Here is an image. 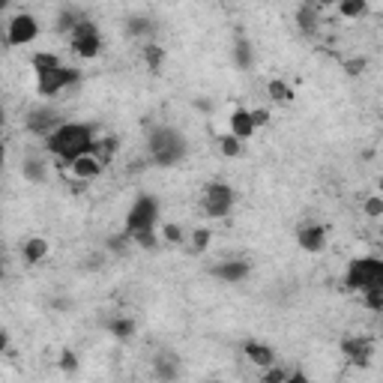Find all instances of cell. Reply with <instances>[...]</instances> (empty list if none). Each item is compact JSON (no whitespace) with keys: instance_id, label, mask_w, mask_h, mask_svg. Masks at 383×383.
Instances as JSON below:
<instances>
[{"instance_id":"6da1fadb","label":"cell","mask_w":383,"mask_h":383,"mask_svg":"<svg viewBox=\"0 0 383 383\" xmlns=\"http://www.w3.org/2000/svg\"><path fill=\"white\" fill-rule=\"evenodd\" d=\"M96 141H99V135H96L93 123L66 120L58 132H51L48 138H45V150H48V156L54 159V165H58L60 171H69V165L75 159L93 153Z\"/></svg>"},{"instance_id":"7a4b0ae2","label":"cell","mask_w":383,"mask_h":383,"mask_svg":"<svg viewBox=\"0 0 383 383\" xmlns=\"http://www.w3.org/2000/svg\"><path fill=\"white\" fill-rule=\"evenodd\" d=\"M189 156V141L177 126H153L147 132V159L156 168H174Z\"/></svg>"},{"instance_id":"3957f363","label":"cell","mask_w":383,"mask_h":383,"mask_svg":"<svg viewBox=\"0 0 383 383\" xmlns=\"http://www.w3.org/2000/svg\"><path fill=\"white\" fill-rule=\"evenodd\" d=\"M344 288L354 290V294H371V290H380L383 294V257H354L347 264V273H344Z\"/></svg>"},{"instance_id":"277c9868","label":"cell","mask_w":383,"mask_h":383,"mask_svg":"<svg viewBox=\"0 0 383 383\" xmlns=\"http://www.w3.org/2000/svg\"><path fill=\"white\" fill-rule=\"evenodd\" d=\"M69 48L78 54L81 60H96L105 48V39H102V30L93 18H84L72 33H69Z\"/></svg>"},{"instance_id":"5b68a950","label":"cell","mask_w":383,"mask_h":383,"mask_svg":"<svg viewBox=\"0 0 383 383\" xmlns=\"http://www.w3.org/2000/svg\"><path fill=\"white\" fill-rule=\"evenodd\" d=\"M159 224V201L153 195H138L135 204L126 213V224H123V234H141V231H156Z\"/></svg>"},{"instance_id":"8992f818","label":"cell","mask_w":383,"mask_h":383,"mask_svg":"<svg viewBox=\"0 0 383 383\" xmlns=\"http://www.w3.org/2000/svg\"><path fill=\"white\" fill-rule=\"evenodd\" d=\"M236 204V192L231 183H222V180H213L204 189V198H201V207L210 219H224L231 216V210Z\"/></svg>"},{"instance_id":"52a82bcc","label":"cell","mask_w":383,"mask_h":383,"mask_svg":"<svg viewBox=\"0 0 383 383\" xmlns=\"http://www.w3.org/2000/svg\"><path fill=\"white\" fill-rule=\"evenodd\" d=\"M78 81H81V69H75V66H60V69L36 75V93L45 99H54L58 93H63V90L75 87Z\"/></svg>"},{"instance_id":"ba28073f","label":"cell","mask_w":383,"mask_h":383,"mask_svg":"<svg viewBox=\"0 0 383 383\" xmlns=\"http://www.w3.org/2000/svg\"><path fill=\"white\" fill-rule=\"evenodd\" d=\"M39 39V18L30 13H15L6 25V45L13 48H25V45Z\"/></svg>"},{"instance_id":"9c48e42d","label":"cell","mask_w":383,"mask_h":383,"mask_svg":"<svg viewBox=\"0 0 383 383\" xmlns=\"http://www.w3.org/2000/svg\"><path fill=\"white\" fill-rule=\"evenodd\" d=\"M63 117H60V111L58 108H51V105H36V108H30L27 111V117H25V126L30 135H36V138H48L51 132H58L63 126Z\"/></svg>"},{"instance_id":"30bf717a","label":"cell","mask_w":383,"mask_h":383,"mask_svg":"<svg viewBox=\"0 0 383 383\" xmlns=\"http://www.w3.org/2000/svg\"><path fill=\"white\" fill-rule=\"evenodd\" d=\"M339 351L347 356L351 365L368 368L371 365V354H375V339L371 335H344L339 342Z\"/></svg>"},{"instance_id":"8fae6325","label":"cell","mask_w":383,"mask_h":383,"mask_svg":"<svg viewBox=\"0 0 383 383\" xmlns=\"http://www.w3.org/2000/svg\"><path fill=\"white\" fill-rule=\"evenodd\" d=\"M210 276L224 281V285H240L252 276V264L246 257H231V261H219L216 267H210Z\"/></svg>"},{"instance_id":"7c38bea8","label":"cell","mask_w":383,"mask_h":383,"mask_svg":"<svg viewBox=\"0 0 383 383\" xmlns=\"http://www.w3.org/2000/svg\"><path fill=\"white\" fill-rule=\"evenodd\" d=\"M180 375H183V365H180L177 354L171 351H159L153 356V377L159 383H177Z\"/></svg>"},{"instance_id":"4fadbf2b","label":"cell","mask_w":383,"mask_h":383,"mask_svg":"<svg viewBox=\"0 0 383 383\" xmlns=\"http://www.w3.org/2000/svg\"><path fill=\"white\" fill-rule=\"evenodd\" d=\"M326 228L318 222H311V224H302V228L297 231V243H300V249L302 252H309V255H321L326 249Z\"/></svg>"},{"instance_id":"5bb4252c","label":"cell","mask_w":383,"mask_h":383,"mask_svg":"<svg viewBox=\"0 0 383 383\" xmlns=\"http://www.w3.org/2000/svg\"><path fill=\"white\" fill-rule=\"evenodd\" d=\"M102 171H105V165L99 162L93 153H87V156H81V159H75L69 165V174H72V180H78V183H90V180L102 177Z\"/></svg>"},{"instance_id":"9a60e30c","label":"cell","mask_w":383,"mask_h":383,"mask_svg":"<svg viewBox=\"0 0 383 383\" xmlns=\"http://www.w3.org/2000/svg\"><path fill=\"white\" fill-rule=\"evenodd\" d=\"M243 356L249 359L252 365H257V368H269V365H276V351L269 344H264V342H255V339H249V342H243Z\"/></svg>"},{"instance_id":"2e32d148","label":"cell","mask_w":383,"mask_h":383,"mask_svg":"<svg viewBox=\"0 0 383 383\" xmlns=\"http://www.w3.org/2000/svg\"><path fill=\"white\" fill-rule=\"evenodd\" d=\"M48 252H51V246L45 236H27L21 243V261H25V267H39L48 257Z\"/></svg>"},{"instance_id":"e0dca14e","label":"cell","mask_w":383,"mask_h":383,"mask_svg":"<svg viewBox=\"0 0 383 383\" xmlns=\"http://www.w3.org/2000/svg\"><path fill=\"white\" fill-rule=\"evenodd\" d=\"M228 123H231V135H234V138H240V141H249L252 135L257 132V126H255V120H252V111H249V108H234Z\"/></svg>"},{"instance_id":"ac0fdd59","label":"cell","mask_w":383,"mask_h":383,"mask_svg":"<svg viewBox=\"0 0 383 383\" xmlns=\"http://www.w3.org/2000/svg\"><path fill=\"white\" fill-rule=\"evenodd\" d=\"M21 177L27 180V183H45L48 180V159H42V156H27V159H21Z\"/></svg>"},{"instance_id":"d6986e66","label":"cell","mask_w":383,"mask_h":383,"mask_svg":"<svg viewBox=\"0 0 383 383\" xmlns=\"http://www.w3.org/2000/svg\"><path fill=\"white\" fill-rule=\"evenodd\" d=\"M234 63H236V69L240 72H249L255 66V48L240 30H236V39H234Z\"/></svg>"},{"instance_id":"ffe728a7","label":"cell","mask_w":383,"mask_h":383,"mask_svg":"<svg viewBox=\"0 0 383 383\" xmlns=\"http://www.w3.org/2000/svg\"><path fill=\"white\" fill-rule=\"evenodd\" d=\"M108 332L114 335L117 342H132L138 335V321L126 318V314H117L114 321H108Z\"/></svg>"},{"instance_id":"44dd1931","label":"cell","mask_w":383,"mask_h":383,"mask_svg":"<svg viewBox=\"0 0 383 383\" xmlns=\"http://www.w3.org/2000/svg\"><path fill=\"white\" fill-rule=\"evenodd\" d=\"M267 96L273 99V102H278V105H288V102H294V87H290L285 78H269V81H267Z\"/></svg>"},{"instance_id":"7402d4cb","label":"cell","mask_w":383,"mask_h":383,"mask_svg":"<svg viewBox=\"0 0 383 383\" xmlns=\"http://www.w3.org/2000/svg\"><path fill=\"white\" fill-rule=\"evenodd\" d=\"M165 48L162 45H156V42H144V48H141V60L147 63V69L153 72V75H159L162 72V63H165Z\"/></svg>"},{"instance_id":"603a6c76","label":"cell","mask_w":383,"mask_h":383,"mask_svg":"<svg viewBox=\"0 0 383 383\" xmlns=\"http://www.w3.org/2000/svg\"><path fill=\"white\" fill-rule=\"evenodd\" d=\"M84 18H87V15L81 13V9L66 6V9H60V13H58V18H54V25H58V30H60V33H66V36H69V33H72L78 25H81Z\"/></svg>"},{"instance_id":"cb8c5ba5","label":"cell","mask_w":383,"mask_h":383,"mask_svg":"<svg viewBox=\"0 0 383 383\" xmlns=\"http://www.w3.org/2000/svg\"><path fill=\"white\" fill-rule=\"evenodd\" d=\"M321 25V13H318V6H311V4H302L297 9V27L302 33H314Z\"/></svg>"},{"instance_id":"d4e9b609","label":"cell","mask_w":383,"mask_h":383,"mask_svg":"<svg viewBox=\"0 0 383 383\" xmlns=\"http://www.w3.org/2000/svg\"><path fill=\"white\" fill-rule=\"evenodd\" d=\"M30 66H33V72L36 75H42V72H51V69H60V58L58 54H51V51H36L30 58Z\"/></svg>"},{"instance_id":"484cf974","label":"cell","mask_w":383,"mask_h":383,"mask_svg":"<svg viewBox=\"0 0 383 383\" xmlns=\"http://www.w3.org/2000/svg\"><path fill=\"white\" fill-rule=\"evenodd\" d=\"M216 147H219V153L224 156V159H240V156H243V141L234 138L231 132H228V135H219V138H216Z\"/></svg>"},{"instance_id":"4316f807","label":"cell","mask_w":383,"mask_h":383,"mask_svg":"<svg viewBox=\"0 0 383 383\" xmlns=\"http://www.w3.org/2000/svg\"><path fill=\"white\" fill-rule=\"evenodd\" d=\"M126 33H129V36H135V39L150 36V33H153V21L147 15H132L126 21Z\"/></svg>"},{"instance_id":"83f0119b","label":"cell","mask_w":383,"mask_h":383,"mask_svg":"<svg viewBox=\"0 0 383 383\" xmlns=\"http://www.w3.org/2000/svg\"><path fill=\"white\" fill-rule=\"evenodd\" d=\"M159 236H162V243H168V246H183L186 243V231H183V224H177V222H165Z\"/></svg>"},{"instance_id":"f1b7e54d","label":"cell","mask_w":383,"mask_h":383,"mask_svg":"<svg viewBox=\"0 0 383 383\" xmlns=\"http://www.w3.org/2000/svg\"><path fill=\"white\" fill-rule=\"evenodd\" d=\"M368 13V0H342L339 4V15L342 18H363Z\"/></svg>"},{"instance_id":"f546056e","label":"cell","mask_w":383,"mask_h":383,"mask_svg":"<svg viewBox=\"0 0 383 383\" xmlns=\"http://www.w3.org/2000/svg\"><path fill=\"white\" fill-rule=\"evenodd\" d=\"M114 150H117V138H99L96 147H93V156L102 165H111V159H114Z\"/></svg>"},{"instance_id":"4dcf8cb0","label":"cell","mask_w":383,"mask_h":383,"mask_svg":"<svg viewBox=\"0 0 383 383\" xmlns=\"http://www.w3.org/2000/svg\"><path fill=\"white\" fill-rule=\"evenodd\" d=\"M210 240H213V231L210 228H195L192 231V252L201 255L210 249Z\"/></svg>"},{"instance_id":"1f68e13d","label":"cell","mask_w":383,"mask_h":383,"mask_svg":"<svg viewBox=\"0 0 383 383\" xmlns=\"http://www.w3.org/2000/svg\"><path fill=\"white\" fill-rule=\"evenodd\" d=\"M58 365H60L63 375H75L78 365H81V363H78V354L72 351V347H63V351H60V359H58Z\"/></svg>"},{"instance_id":"d6a6232c","label":"cell","mask_w":383,"mask_h":383,"mask_svg":"<svg viewBox=\"0 0 383 383\" xmlns=\"http://www.w3.org/2000/svg\"><path fill=\"white\" fill-rule=\"evenodd\" d=\"M129 240L138 246V249H156V246L162 243V236L156 234V231H141V234H132Z\"/></svg>"},{"instance_id":"836d02e7","label":"cell","mask_w":383,"mask_h":383,"mask_svg":"<svg viewBox=\"0 0 383 383\" xmlns=\"http://www.w3.org/2000/svg\"><path fill=\"white\" fill-rule=\"evenodd\" d=\"M363 213L368 219H383V195L377 192V195H368L363 201Z\"/></svg>"},{"instance_id":"e575fe53","label":"cell","mask_w":383,"mask_h":383,"mask_svg":"<svg viewBox=\"0 0 383 383\" xmlns=\"http://www.w3.org/2000/svg\"><path fill=\"white\" fill-rule=\"evenodd\" d=\"M288 371H290V368L269 365V368L261 371V383H285V380H288Z\"/></svg>"},{"instance_id":"d590c367","label":"cell","mask_w":383,"mask_h":383,"mask_svg":"<svg viewBox=\"0 0 383 383\" xmlns=\"http://www.w3.org/2000/svg\"><path fill=\"white\" fill-rule=\"evenodd\" d=\"M342 69H344V75L356 78V75H363V72L368 69V60H365V58H347V60L342 63Z\"/></svg>"},{"instance_id":"8d00e7d4","label":"cell","mask_w":383,"mask_h":383,"mask_svg":"<svg viewBox=\"0 0 383 383\" xmlns=\"http://www.w3.org/2000/svg\"><path fill=\"white\" fill-rule=\"evenodd\" d=\"M129 234H114V236H108V252H114V255H126L129 252Z\"/></svg>"},{"instance_id":"74e56055","label":"cell","mask_w":383,"mask_h":383,"mask_svg":"<svg viewBox=\"0 0 383 383\" xmlns=\"http://www.w3.org/2000/svg\"><path fill=\"white\" fill-rule=\"evenodd\" d=\"M359 300H363V306H365L368 311H383V294H380V290H371V294H363Z\"/></svg>"},{"instance_id":"f35d334b","label":"cell","mask_w":383,"mask_h":383,"mask_svg":"<svg viewBox=\"0 0 383 383\" xmlns=\"http://www.w3.org/2000/svg\"><path fill=\"white\" fill-rule=\"evenodd\" d=\"M285 383H311V377L306 375V371H302V368H290L288 371V380Z\"/></svg>"},{"instance_id":"ab89813d","label":"cell","mask_w":383,"mask_h":383,"mask_svg":"<svg viewBox=\"0 0 383 383\" xmlns=\"http://www.w3.org/2000/svg\"><path fill=\"white\" fill-rule=\"evenodd\" d=\"M252 120H255L257 129L267 126V123H269V111H267V108H252Z\"/></svg>"},{"instance_id":"60d3db41","label":"cell","mask_w":383,"mask_h":383,"mask_svg":"<svg viewBox=\"0 0 383 383\" xmlns=\"http://www.w3.org/2000/svg\"><path fill=\"white\" fill-rule=\"evenodd\" d=\"M51 309H54V311H69V309H72V300L58 297V300H51Z\"/></svg>"},{"instance_id":"b9f144b4","label":"cell","mask_w":383,"mask_h":383,"mask_svg":"<svg viewBox=\"0 0 383 383\" xmlns=\"http://www.w3.org/2000/svg\"><path fill=\"white\" fill-rule=\"evenodd\" d=\"M102 261H105V257L96 255V257H90V261H87V267H90V269H102Z\"/></svg>"},{"instance_id":"7bdbcfd3","label":"cell","mask_w":383,"mask_h":383,"mask_svg":"<svg viewBox=\"0 0 383 383\" xmlns=\"http://www.w3.org/2000/svg\"><path fill=\"white\" fill-rule=\"evenodd\" d=\"M201 111H210V102H207V99H198V102H195Z\"/></svg>"},{"instance_id":"ee69618b","label":"cell","mask_w":383,"mask_h":383,"mask_svg":"<svg viewBox=\"0 0 383 383\" xmlns=\"http://www.w3.org/2000/svg\"><path fill=\"white\" fill-rule=\"evenodd\" d=\"M377 192H380V195H383V177H380V183H377Z\"/></svg>"},{"instance_id":"f6af8a7d","label":"cell","mask_w":383,"mask_h":383,"mask_svg":"<svg viewBox=\"0 0 383 383\" xmlns=\"http://www.w3.org/2000/svg\"><path fill=\"white\" fill-rule=\"evenodd\" d=\"M210 383H224V380H210Z\"/></svg>"}]
</instances>
